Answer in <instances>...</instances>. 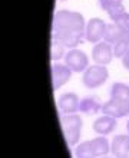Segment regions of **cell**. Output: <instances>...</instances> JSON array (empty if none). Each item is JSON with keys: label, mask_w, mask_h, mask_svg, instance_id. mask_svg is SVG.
Segmentation results:
<instances>
[{"label": "cell", "mask_w": 129, "mask_h": 158, "mask_svg": "<svg viewBox=\"0 0 129 158\" xmlns=\"http://www.w3.org/2000/svg\"><path fill=\"white\" fill-rule=\"evenodd\" d=\"M72 69L67 66L66 63H53L52 65V88L53 91H58L63 85H66L71 81L72 76Z\"/></svg>", "instance_id": "5b68a950"}, {"label": "cell", "mask_w": 129, "mask_h": 158, "mask_svg": "<svg viewBox=\"0 0 129 158\" xmlns=\"http://www.w3.org/2000/svg\"><path fill=\"white\" fill-rule=\"evenodd\" d=\"M99 6L102 10H105V12L108 13L109 17L112 19V22L116 17L121 16V15L126 13L122 0H99Z\"/></svg>", "instance_id": "8fae6325"}, {"label": "cell", "mask_w": 129, "mask_h": 158, "mask_svg": "<svg viewBox=\"0 0 129 158\" xmlns=\"http://www.w3.org/2000/svg\"><path fill=\"white\" fill-rule=\"evenodd\" d=\"M102 112L105 115H111L113 118H123L129 115V102L121 101L116 98H111L108 102L102 105Z\"/></svg>", "instance_id": "8992f818"}, {"label": "cell", "mask_w": 129, "mask_h": 158, "mask_svg": "<svg viewBox=\"0 0 129 158\" xmlns=\"http://www.w3.org/2000/svg\"><path fill=\"white\" fill-rule=\"evenodd\" d=\"M109 78V71L106 69V65H92L87 66V69L83 72V78L82 82L89 89H96V88L102 86Z\"/></svg>", "instance_id": "3957f363"}, {"label": "cell", "mask_w": 129, "mask_h": 158, "mask_svg": "<svg viewBox=\"0 0 129 158\" xmlns=\"http://www.w3.org/2000/svg\"><path fill=\"white\" fill-rule=\"evenodd\" d=\"M92 148H93V157H105L111 151V145H109V141L105 138V135H100V137H96L92 139Z\"/></svg>", "instance_id": "9a60e30c"}, {"label": "cell", "mask_w": 129, "mask_h": 158, "mask_svg": "<svg viewBox=\"0 0 129 158\" xmlns=\"http://www.w3.org/2000/svg\"><path fill=\"white\" fill-rule=\"evenodd\" d=\"M60 125H62V131L65 135L67 145L73 147L76 145L80 139V134H82V118L76 114H66L60 118Z\"/></svg>", "instance_id": "7a4b0ae2"}, {"label": "cell", "mask_w": 129, "mask_h": 158, "mask_svg": "<svg viewBox=\"0 0 129 158\" xmlns=\"http://www.w3.org/2000/svg\"><path fill=\"white\" fill-rule=\"evenodd\" d=\"M111 98H116V99L129 102V86L126 83L115 82L111 88Z\"/></svg>", "instance_id": "2e32d148"}, {"label": "cell", "mask_w": 129, "mask_h": 158, "mask_svg": "<svg viewBox=\"0 0 129 158\" xmlns=\"http://www.w3.org/2000/svg\"><path fill=\"white\" fill-rule=\"evenodd\" d=\"M65 48H66V46H63L60 42L52 39V43H50V59H52L53 62L62 59L63 56L66 55L65 53Z\"/></svg>", "instance_id": "ac0fdd59"}, {"label": "cell", "mask_w": 129, "mask_h": 158, "mask_svg": "<svg viewBox=\"0 0 129 158\" xmlns=\"http://www.w3.org/2000/svg\"><path fill=\"white\" fill-rule=\"evenodd\" d=\"M65 63L73 72H85L89 66V58L85 52L73 48L65 55Z\"/></svg>", "instance_id": "277c9868"}, {"label": "cell", "mask_w": 129, "mask_h": 158, "mask_svg": "<svg viewBox=\"0 0 129 158\" xmlns=\"http://www.w3.org/2000/svg\"><path fill=\"white\" fill-rule=\"evenodd\" d=\"M113 23L119 25L122 29L129 35V13H123V15H121L119 17H116V19L113 20Z\"/></svg>", "instance_id": "ffe728a7"}, {"label": "cell", "mask_w": 129, "mask_h": 158, "mask_svg": "<svg viewBox=\"0 0 129 158\" xmlns=\"http://www.w3.org/2000/svg\"><path fill=\"white\" fill-rule=\"evenodd\" d=\"M116 127H118L116 118L103 114V117H99L93 122V127H92V128H93V131H95L96 134H99V135H108V134L113 132Z\"/></svg>", "instance_id": "30bf717a"}, {"label": "cell", "mask_w": 129, "mask_h": 158, "mask_svg": "<svg viewBox=\"0 0 129 158\" xmlns=\"http://www.w3.org/2000/svg\"><path fill=\"white\" fill-rule=\"evenodd\" d=\"M111 151L113 157H126L129 154V134H121L112 139Z\"/></svg>", "instance_id": "7c38bea8"}, {"label": "cell", "mask_w": 129, "mask_h": 158, "mask_svg": "<svg viewBox=\"0 0 129 158\" xmlns=\"http://www.w3.org/2000/svg\"><path fill=\"white\" fill-rule=\"evenodd\" d=\"M75 157L78 158H92L93 157V148H92V141H83L82 144L76 147Z\"/></svg>", "instance_id": "e0dca14e"}, {"label": "cell", "mask_w": 129, "mask_h": 158, "mask_svg": "<svg viewBox=\"0 0 129 158\" xmlns=\"http://www.w3.org/2000/svg\"><path fill=\"white\" fill-rule=\"evenodd\" d=\"M102 102L98 96H86L80 101V109L79 112L85 115H96V114L102 111Z\"/></svg>", "instance_id": "4fadbf2b"}, {"label": "cell", "mask_w": 129, "mask_h": 158, "mask_svg": "<svg viewBox=\"0 0 129 158\" xmlns=\"http://www.w3.org/2000/svg\"><path fill=\"white\" fill-rule=\"evenodd\" d=\"M58 104H59V109L63 114H76V112H79V109H80L79 96L76 95V94H72V92L63 94L59 98Z\"/></svg>", "instance_id": "9c48e42d"}, {"label": "cell", "mask_w": 129, "mask_h": 158, "mask_svg": "<svg viewBox=\"0 0 129 158\" xmlns=\"http://www.w3.org/2000/svg\"><path fill=\"white\" fill-rule=\"evenodd\" d=\"M126 36H129V35L126 33L119 25H116V23H109V25L106 26V30H105L103 39L106 42H109L111 45H115L116 42H119L121 39L126 38Z\"/></svg>", "instance_id": "5bb4252c"}, {"label": "cell", "mask_w": 129, "mask_h": 158, "mask_svg": "<svg viewBox=\"0 0 129 158\" xmlns=\"http://www.w3.org/2000/svg\"><path fill=\"white\" fill-rule=\"evenodd\" d=\"M86 32V22L79 12L58 10L52 22V39L73 49L82 42Z\"/></svg>", "instance_id": "6da1fadb"}, {"label": "cell", "mask_w": 129, "mask_h": 158, "mask_svg": "<svg viewBox=\"0 0 129 158\" xmlns=\"http://www.w3.org/2000/svg\"><path fill=\"white\" fill-rule=\"evenodd\" d=\"M59 2H65V0H59Z\"/></svg>", "instance_id": "603a6c76"}, {"label": "cell", "mask_w": 129, "mask_h": 158, "mask_svg": "<svg viewBox=\"0 0 129 158\" xmlns=\"http://www.w3.org/2000/svg\"><path fill=\"white\" fill-rule=\"evenodd\" d=\"M113 56H115L113 55V45H111L106 40L98 42L93 46V49H92V58L99 65H108V63H111Z\"/></svg>", "instance_id": "ba28073f"}, {"label": "cell", "mask_w": 129, "mask_h": 158, "mask_svg": "<svg viewBox=\"0 0 129 158\" xmlns=\"http://www.w3.org/2000/svg\"><path fill=\"white\" fill-rule=\"evenodd\" d=\"M126 128H128V134H129V121H128V125H126Z\"/></svg>", "instance_id": "7402d4cb"}, {"label": "cell", "mask_w": 129, "mask_h": 158, "mask_svg": "<svg viewBox=\"0 0 129 158\" xmlns=\"http://www.w3.org/2000/svg\"><path fill=\"white\" fill-rule=\"evenodd\" d=\"M122 65H123V68H125V69H128V71H129V50L126 52L125 56L122 58Z\"/></svg>", "instance_id": "44dd1931"}, {"label": "cell", "mask_w": 129, "mask_h": 158, "mask_svg": "<svg viewBox=\"0 0 129 158\" xmlns=\"http://www.w3.org/2000/svg\"><path fill=\"white\" fill-rule=\"evenodd\" d=\"M106 23L99 17H92L91 20L86 23V32H85V38L91 43H98L100 39L103 38L105 30H106Z\"/></svg>", "instance_id": "52a82bcc"}, {"label": "cell", "mask_w": 129, "mask_h": 158, "mask_svg": "<svg viewBox=\"0 0 129 158\" xmlns=\"http://www.w3.org/2000/svg\"><path fill=\"white\" fill-rule=\"evenodd\" d=\"M128 50H129V36L121 39L119 42H116V43L113 45V55L119 59L123 58Z\"/></svg>", "instance_id": "d6986e66"}]
</instances>
